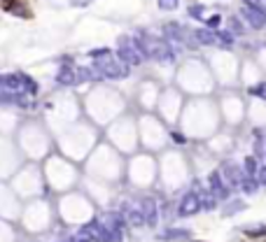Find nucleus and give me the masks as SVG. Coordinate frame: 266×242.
<instances>
[{
	"instance_id": "obj_28",
	"label": "nucleus",
	"mask_w": 266,
	"mask_h": 242,
	"mask_svg": "<svg viewBox=\"0 0 266 242\" xmlns=\"http://www.w3.org/2000/svg\"><path fill=\"white\" fill-rule=\"evenodd\" d=\"M66 242H80V240H77V238H70V240H66Z\"/></svg>"
},
{
	"instance_id": "obj_19",
	"label": "nucleus",
	"mask_w": 266,
	"mask_h": 242,
	"mask_svg": "<svg viewBox=\"0 0 266 242\" xmlns=\"http://www.w3.org/2000/svg\"><path fill=\"white\" fill-rule=\"evenodd\" d=\"M166 238H171V240H187V238H189V230L187 228H171L166 233Z\"/></svg>"
},
{
	"instance_id": "obj_27",
	"label": "nucleus",
	"mask_w": 266,
	"mask_h": 242,
	"mask_svg": "<svg viewBox=\"0 0 266 242\" xmlns=\"http://www.w3.org/2000/svg\"><path fill=\"white\" fill-rule=\"evenodd\" d=\"M171 138H173V140H175V142H180V144H182V142L187 140V138H184V135H182V130H173V133H171Z\"/></svg>"
},
{
	"instance_id": "obj_23",
	"label": "nucleus",
	"mask_w": 266,
	"mask_h": 242,
	"mask_svg": "<svg viewBox=\"0 0 266 242\" xmlns=\"http://www.w3.org/2000/svg\"><path fill=\"white\" fill-rule=\"evenodd\" d=\"M219 21H222V19H219V14H212V16H208V19H205V26L210 28V30H215V28L219 26Z\"/></svg>"
},
{
	"instance_id": "obj_17",
	"label": "nucleus",
	"mask_w": 266,
	"mask_h": 242,
	"mask_svg": "<svg viewBox=\"0 0 266 242\" xmlns=\"http://www.w3.org/2000/svg\"><path fill=\"white\" fill-rule=\"evenodd\" d=\"M240 188H243V194H257V186H259V184H257V182L252 180V177H243V182H240L238 184Z\"/></svg>"
},
{
	"instance_id": "obj_6",
	"label": "nucleus",
	"mask_w": 266,
	"mask_h": 242,
	"mask_svg": "<svg viewBox=\"0 0 266 242\" xmlns=\"http://www.w3.org/2000/svg\"><path fill=\"white\" fill-rule=\"evenodd\" d=\"M98 224H101L105 233L110 236V242H122V228H124V219L119 212H103L98 216Z\"/></svg>"
},
{
	"instance_id": "obj_4",
	"label": "nucleus",
	"mask_w": 266,
	"mask_h": 242,
	"mask_svg": "<svg viewBox=\"0 0 266 242\" xmlns=\"http://www.w3.org/2000/svg\"><path fill=\"white\" fill-rule=\"evenodd\" d=\"M117 58H122L124 63L131 68V66H140L145 60V56H143V49H140L138 40L124 35V38H119V42H117Z\"/></svg>"
},
{
	"instance_id": "obj_3",
	"label": "nucleus",
	"mask_w": 266,
	"mask_h": 242,
	"mask_svg": "<svg viewBox=\"0 0 266 242\" xmlns=\"http://www.w3.org/2000/svg\"><path fill=\"white\" fill-rule=\"evenodd\" d=\"M94 68L101 80H124L129 74V66L112 54H105L103 58H96Z\"/></svg>"
},
{
	"instance_id": "obj_9",
	"label": "nucleus",
	"mask_w": 266,
	"mask_h": 242,
	"mask_svg": "<svg viewBox=\"0 0 266 242\" xmlns=\"http://www.w3.org/2000/svg\"><path fill=\"white\" fill-rule=\"evenodd\" d=\"M138 210H140V214H143V222L147 226H154L159 219V208H157V200L152 198V196H143L140 202H138Z\"/></svg>"
},
{
	"instance_id": "obj_2",
	"label": "nucleus",
	"mask_w": 266,
	"mask_h": 242,
	"mask_svg": "<svg viewBox=\"0 0 266 242\" xmlns=\"http://www.w3.org/2000/svg\"><path fill=\"white\" fill-rule=\"evenodd\" d=\"M138 44H140V49H143V56H145V58L164 60V63H171V60L175 58V54H173V47L166 40L150 38V35H140V38H138Z\"/></svg>"
},
{
	"instance_id": "obj_24",
	"label": "nucleus",
	"mask_w": 266,
	"mask_h": 242,
	"mask_svg": "<svg viewBox=\"0 0 266 242\" xmlns=\"http://www.w3.org/2000/svg\"><path fill=\"white\" fill-rule=\"evenodd\" d=\"M189 14H191V16H196V19H201V16H203V5H191Z\"/></svg>"
},
{
	"instance_id": "obj_12",
	"label": "nucleus",
	"mask_w": 266,
	"mask_h": 242,
	"mask_svg": "<svg viewBox=\"0 0 266 242\" xmlns=\"http://www.w3.org/2000/svg\"><path fill=\"white\" fill-rule=\"evenodd\" d=\"M243 16L247 19V24L254 28V30H261L266 26V12L261 5H245L243 7Z\"/></svg>"
},
{
	"instance_id": "obj_11",
	"label": "nucleus",
	"mask_w": 266,
	"mask_h": 242,
	"mask_svg": "<svg viewBox=\"0 0 266 242\" xmlns=\"http://www.w3.org/2000/svg\"><path fill=\"white\" fill-rule=\"evenodd\" d=\"M219 172V177H222V182H224L226 186L231 188V186H238L240 182H243V172H240V168L236 166L233 161H226V163H222V170H217Z\"/></svg>"
},
{
	"instance_id": "obj_26",
	"label": "nucleus",
	"mask_w": 266,
	"mask_h": 242,
	"mask_svg": "<svg viewBox=\"0 0 266 242\" xmlns=\"http://www.w3.org/2000/svg\"><path fill=\"white\" fill-rule=\"evenodd\" d=\"M257 184H264V186H266V166L257 170Z\"/></svg>"
},
{
	"instance_id": "obj_25",
	"label": "nucleus",
	"mask_w": 266,
	"mask_h": 242,
	"mask_svg": "<svg viewBox=\"0 0 266 242\" xmlns=\"http://www.w3.org/2000/svg\"><path fill=\"white\" fill-rule=\"evenodd\" d=\"M247 236H266V226H261V228H245Z\"/></svg>"
},
{
	"instance_id": "obj_16",
	"label": "nucleus",
	"mask_w": 266,
	"mask_h": 242,
	"mask_svg": "<svg viewBox=\"0 0 266 242\" xmlns=\"http://www.w3.org/2000/svg\"><path fill=\"white\" fill-rule=\"evenodd\" d=\"M247 205L243 200H240V198H236V200H229L226 202V208L222 210V214L224 216H231V214H238V212H243V210H245Z\"/></svg>"
},
{
	"instance_id": "obj_18",
	"label": "nucleus",
	"mask_w": 266,
	"mask_h": 242,
	"mask_svg": "<svg viewBox=\"0 0 266 242\" xmlns=\"http://www.w3.org/2000/svg\"><path fill=\"white\" fill-rule=\"evenodd\" d=\"M257 170H259V166H257V161H254V156H247L243 175H245V177H252V175H257Z\"/></svg>"
},
{
	"instance_id": "obj_15",
	"label": "nucleus",
	"mask_w": 266,
	"mask_h": 242,
	"mask_svg": "<svg viewBox=\"0 0 266 242\" xmlns=\"http://www.w3.org/2000/svg\"><path fill=\"white\" fill-rule=\"evenodd\" d=\"M194 40H196L198 44L210 47V44H217V33L210 30V28H196V30H194Z\"/></svg>"
},
{
	"instance_id": "obj_5",
	"label": "nucleus",
	"mask_w": 266,
	"mask_h": 242,
	"mask_svg": "<svg viewBox=\"0 0 266 242\" xmlns=\"http://www.w3.org/2000/svg\"><path fill=\"white\" fill-rule=\"evenodd\" d=\"M180 94H177L175 88L171 91H166L164 96H159L157 100V110L159 114H161V121L168 119V121H180V114H182V108H180Z\"/></svg>"
},
{
	"instance_id": "obj_22",
	"label": "nucleus",
	"mask_w": 266,
	"mask_h": 242,
	"mask_svg": "<svg viewBox=\"0 0 266 242\" xmlns=\"http://www.w3.org/2000/svg\"><path fill=\"white\" fill-rule=\"evenodd\" d=\"M217 42H222V47H231V44H233V35L229 33V30L217 33Z\"/></svg>"
},
{
	"instance_id": "obj_10",
	"label": "nucleus",
	"mask_w": 266,
	"mask_h": 242,
	"mask_svg": "<svg viewBox=\"0 0 266 242\" xmlns=\"http://www.w3.org/2000/svg\"><path fill=\"white\" fill-rule=\"evenodd\" d=\"M201 210V198H198L196 191H187L182 196V200L177 205V216H191Z\"/></svg>"
},
{
	"instance_id": "obj_20",
	"label": "nucleus",
	"mask_w": 266,
	"mask_h": 242,
	"mask_svg": "<svg viewBox=\"0 0 266 242\" xmlns=\"http://www.w3.org/2000/svg\"><path fill=\"white\" fill-rule=\"evenodd\" d=\"M159 10H164V12H173V10H177V5H180V0H157Z\"/></svg>"
},
{
	"instance_id": "obj_1",
	"label": "nucleus",
	"mask_w": 266,
	"mask_h": 242,
	"mask_svg": "<svg viewBox=\"0 0 266 242\" xmlns=\"http://www.w3.org/2000/svg\"><path fill=\"white\" fill-rule=\"evenodd\" d=\"M129 180L133 182V184H140V186L157 182L159 170H157V163H154V156H150V154L136 156L133 163H131V168H129Z\"/></svg>"
},
{
	"instance_id": "obj_14",
	"label": "nucleus",
	"mask_w": 266,
	"mask_h": 242,
	"mask_svg": "<svg viewBox=\"0 0 266 242\" xmlns=\"http://www.w3.org/2000/svg\"><path fill=\"white\" fill-rule=\"evenodd\" d=\"M210 194L215 196V198H229V186L222 182V177H219L217 170L210 172Z\"/></svg>"
},
{
	"instance_id": "obj_29",
	"label": "nucleus",
	"mask_w": 266,
	"mask_h": 242,
	"mask_svg": "<svg viewBox=\"0 0 266 242\" xmlns=\"http://www.w3.org/2000/svg\"><path fill=\"white\" fill-rule=\"evenodd\" d=\"M264 154H266V152H264Z\"/></svg>"
},
{
	"instance_id": "obj_13",
	"label": "nucleus",
	"mask_w": 266,
	"mask_h": 242,
	"mask_svg": "<svg viewBox=\"0 0 266 242\" xmlns=\"http://www.w3.org/2000/svg\"><path fill=\"white\" fill-rule=\"evenodd\" d=\"M56 82H59L61 86H75V84H80V72H77V68L68 60L66 66H61L59 74H56Z\"/></svg>"
},
{
	"instance_id": "obj_21",
	"label": "nucleus",
	"mask_w": 266,
	"mask_h": 242,
	"mask_svg": "<svg viewBox=\"0 0 266 242\" xmlns=\"http://www.w3.org/2000/svg\"><path fill=\"white\" fill-rule=\"evenodd\" d=\"M229 26H231V30H229L231 35H240L243 30H245V28L240 26V19H238V16H231V19H229Z\"/></svg>"
},
{
	"instance_id": "obj_7",
	"label": "nucleus",
	"mask_w": 266,
	"mask_h": 242,
	"mask_svg": "<svg viewBox=\"0 0 266 242\" xmlns=\"http://www.w3.org/2000/svg\"><path fill=\"white\" fill-rule=\"evenodd\" d=\"M219 112L224 114V119L229 121V124H240V119H243V100H240L236 94H226L224 98H222Z\"/></svg>"
},
{
	"instance_id": "obj_8",
	"label": "nucleus",
	"mask_w": 266,
	"mask_h": 242,
	"mask_svg": "<svg viewBox=\"0 0 266 242\" xmlns=\"http://www.w3.org/2000/svg\"><path fill=\"white\" fill-rule=\"evenodd\" d=\"M77 240L80 242H110V236L105 233V228L98 222H89L80 228Z\"/></svg>"
}]
</instances>
